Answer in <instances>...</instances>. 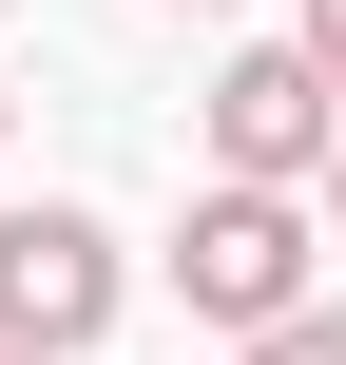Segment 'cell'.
Instances as JSON below:
<instances>
[{
  "label": "cell",
  "mask_w": 346,
  "mask_h": 365,
  "mask_svg": "<svg viewBox=\"0 0 346 365\" xmlns=\"http://www.w3.org/2000/svg\"><path fill=\"white\" fill-rule=\"evenodd\" d=\"M154 269H173V308H193V327H231V346H250V327L327 308V212H308V192H231V173H193V212H173V250H154Z\"/></svg>",
  "instance_id": "cell-1"
},
{
  "label": "cell",
  "mask_w": 346,
  "mask_h": 365,
  "mask_svg": "<svg viewBox=\"0 0 346 365\" xmlns=\"http://www.w3.org/2000/svg\"><path fill=\"white\" fill-rule=\"evenodd\" d=\"M193 154H212L231 192H327L346 96L308 77V38H250V58H212V96H193Z\"/></svg>",
  "instance_id": "cell-2"
},
{
  "label": "cell",
  "mask_w": 346,
  "mask_h": 365,
  "mask_svg": "<svg viewBox=\"0 0 346 365\" xmlns=\"http://www.w3.org/2000/svg\"><path fill=\"white\" fill-rule=\"evenodd\" d=\"M116 308H135V250H116L77 192H19V212H0V346L19 365H77Z\"/></svg>",
  "instance_id": "cell-3"
},
{
  "label": "cell",
  "mask_w": 346,
  "mask_h": 365,
  "mask_svg": "<svg viewBox=\"0 0 346 365\" xmlns=\"http://www.w3.org/2000/svg\"><path fill=\"white\" fill-rule=\"evenodd\" d=\"M231 365H346V308H289V327H250Z\"/></svg>",
  "instance_id": "cell-4"
},
{
  "label": "cell",
  "mask_w": 346,
  "mask_h": 365,
  "mask_svg": "<svg viewBox=\"0 0 346 365\" xmlns=\"http://www.w3.org/2000/svg\"><path fill=\"white\" fill-rule=\"evenodd\" d=\"M289 38H308V77H327V96H346V0H308Z\"/></svg>",
  "instance_id": "cell-5"
},
{
  "label": "cell",
  "mask_w": 346,
  "mask_h": 365,
  "mask_svg": "<svg viewBox=\"0 0 346 365\" xmlns=\"http://www.w3.org/2000/svg\"><path fill=\"white\" fill-rule=\"evenodd\" d=\"M308 212H327V231H346V154H327V192H308Z\"/></svg>",
  "instance_id": "cell-6"
},
{
  "label": "cell",
  "mask_w": 346,
  "mask_h": 365,
  "mask_svg": "<svg viewBox=\"0 0 346 365\" xmlns=\"http://www.w3.org/2000/svg\"><path fill=\"white\" fill-rule=\"evenodd\" d=\"M154 19H231V0H154Z\"/></svg>",
  "instance_id": "cell-7"
},
{
  "label": "cell",
  "mask_w": 346,
  "mask_h": 365,
  "mask_svg": "<svg viewBox=\"0 0 346 365\" xmlns=\"http://www.w3.org/2000/svg\"><path fill=\"white\" fill-rule=\"evenodd\" d=\"M0 115H19V96H0Z\"/></svg>",
  "instance_id": "cell-8"
},
{
  "label": "cell",
  "mask_w": 346,
  "mask_h": 365,
  "mask_svg": "<svg viewBox=\"0 0 346 365\" xmlns=\"http://www.w3.org/2000/svg\"><path fill=\"white\" fill-rule=\"evenodd\" d=\"M0 365H19V346H0Z\"/></svg>",
  "instance_id": "cell-9"
}]
</instances>
